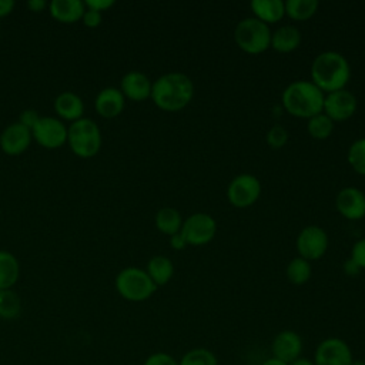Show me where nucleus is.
Returning a JSON list of instances; mask_svg holds the SVG:
<instances>
[{"instance_id": "obj_10", "label": "nucleus", "mask_w": 365, "mask_h": 365, "mask_svg": "<svg viewBox=\"0 0 365 365\" xmlns=\"http://www.w3.org/2000/svg\"><path fill=\"white\" fill-rule=\"evenodd\" d=\"M68 127L57 117L44 115L31 128L33 138L46 148H58L67 141Z\"/></svg>"}, {"instance_id": "obj_19", "label": "nucleus", "mask_w": 365, "mask_h": 365, "mask_svg": "<svg viewBox=\"0 0 365 365\" xmlns=\"http://www.w3.org/2000/svg\"><path fill=\"white\" fill-rule=\"evenodd\" d=\"M50 14L61 23H74L83 17L86 4L81 0H51Z\"/></svg>"}, {"instance_id": "obj_4", "label": "nucleus", "mask_w": 365, "mask_h": 365, "mask_svg": "<svg viewBox=\"0 0 365 365\" xmlns=\"http://www.w3.org/2000/svg\"><path fill=\"white\" fill-rule=\"evenodd\" d=\"M67 141L78 157H93L101 148V131L97 123L88 117H81L68 125Z\"/></svg>"}, {"instance_id": "obj_34", "label": "nucleus", "mask_w": 365, "mask_h": 365, "mask_svg": "<svg viewBox=\"0 0 365 365\" xmlns=\"http://www.w3.org/2000/svg\"><path fill=\"white\" fill-rule=\"evenodd\" d=\"M81 20H83L84 26H87V27H97V26H100L101 20H103V13L98 10L86 7Z\"/></svg>"}, {"instance_id": "obj_8", "label": "nucleus", "mask_w": 365, "mask_h": 365, "mask_svg": "<svg viewBox=\"0 0 365 365\" xmlns=\"http://www.w3.org/2000/svg\"><path fill=\"white\" fill-rule=\"evenodd\" d=\"M261 195V182L252 174H238L227 187V198L237 208L251 207Z\"/></svg>"}, {"instance_id": "obj_18", "label": "nucleus", "mask_w": 365, "mask_h": 365, "mask_svg": "<svg viewBox=\"0 0 365 365\" xmlns=\"http://www.w3.org/2000/svg\"><path fill=\"white\" fill-rule=\"evenodd\" d=\"M54 111L58 117L73 123L83 117L84 103L74 91H61L54 98Z\"/></svg>"}, {"instance_id": "obj_1", "label": "nucleus", "mask_w": 365, "mask_h": 365, "mask_svg": "<svg viewBox=\"0 0 365 365\" xmlns=\"http://www.w3.org/2000/svg\"><path fill=\"white\" fill-rule=\"evenodd\" d=\"M150 97L158 108L164 111H178L191 103L194 97V83L184 73H165L153 81Z\"/></svg>"}, {"instance_id": "obj_42", "label": "nucleus", "mask_w": 365, "mask_h": 365, "mask_svg": "<svg viewBox=\"0 0 365 365\" xmlns=\"http://www.w3.org/2000/svg\"><path fill=\"white\" fill-rule=\"evenodd\" d=\"M261 365H288V364H285V362H282V361H279V359H277V358H268V359H265Z\"/></svg>"}, {"instance_id": "obj_23", "label": "nucleus", "mask_w": 365, "mask_h": 365, "mask_svg": "<svg viewBox=\"0 0 365 365\" xmlns=\"http://www.w3.org/2000/svg\"><path fill=\"white\" fill-rule=\"evenodd\" d=\"M20 274V265L17 258L6 251L0 250V289H11L17 282Z\"/></svg>"}, {"instance_id": "obj_28", "label": "nucleus", "mask_w": 365, "mask_h": 365, "mask_svg": "<svg viewBox=\"0 0 365 365\" xmlns=\"http://www.w3.org/2000/svg\"><path fill=\"white\" fill-rule=\"evenodd\" d=\"M21 312V299L13 289H0V318L14 319Z\"/></svg>"}, {"instance_id": "obj_24", "label": "nucleus", "mask_w": 365, "mask_h": 365, "mask_svg": "<svg viewBox=\"0 0 365 365\" xmlns=\"http://www.w3.org/2000/svg\"><path fill=\"white\" fill-rule=\"evenodd\" d=\"M155 227L165 235H174L180 232L182 227L181 214L173 207H163L155 214Z\"/></svg>"}, {"instance_id": "obj_13", "label": "nucleus", "mask_w": 365, "mask_h": 365, "mask_svg": "<svg viewBox=\"0 0 365 365\" xmlns=\"http://www.w3.org/2000/svg\"><path fill=\"white\" fill-rule=\"evenodd\" d=\"M304 342L298 332L291 329H284L278 332L271 344L272 358H277L285 364H291L297 358L302 356Z\"/></svg>"}, {"instance_id": "obj_41", "label": "nucleus", "mask_w": 365, "mask_h": 365, "mask_svg": "<svg viewBox=\"0 0 365 365\" xmlns=\"http://www.w3.org/2000/svg\"><path fill=\"white\" fill-rule=\"evenodd\" d=\"M288 365H315V364H314L312 359H309V358H307V356H299V358H297L295 361H292V362L288 364Z\"/></svg>"}, {"instance_id": "obj_27", "label": "nucleus", "mask_w": 365, "mask_h": 365, "mask_svg": "<svg viewBox=\"0 0 365 365\" xmlns=\"http://www.w3.org/2000/svg\"><path fill=\"white\" fill-rule=\"evenodd\" d=\"M178 365H218L215 354L204 346L188 349L180 359Z\"/></svg>"}, {"instance_id": "obj_35", "label": "nucleus", "mask_w": 365, "mask_h": 365, "mask_svg": "<svg viewBox=\"0 0 365 365\" xmlns=\"http://www.w3.org/2000/svg\"><path fill=\"white\" fill-rule=\"evenodd\" d=\"M38 118H40V115L37 114L36 110H24V111L20 113L19 121L31 130Z\"/></svg>"}, {"instance_id": "obj_39", "label": "nucleus", "mask_w": 365, "mask_h": 365, "mask_svg": "<svg viewBox=\"0 0 365 365\" xmlns=\"http://www.w3.org/2000/svg\"><path fill=\"white\" fill-rule=\"evenodd\" d=\"M359 271H361V268L349 258V259H346L345 262H344V272L346 274V275H351V277H354V275H356V274H359Z\"/></svg>"}, {"instance_id": "obj_9", "label": "nucleus", "mask_w": 365, "mask_h": 365, "mask_svg": "<svg viewBox=\"0 0 365 365\" xmlns=\"http://www.w3.org/2000/svg\"><path fill=\"white\" fill-rule=\"evenodd\" d=\"M354 359L352 351L346 341L338 336L322 339L314 352L315 365H351Z\"/></svg>"}, {"instance_id": "obj_38", "label": "nucleus", "mask_w": 365, "mask_h": 365, "mask_svg": "<svg viewBox=\"0 0 365 365\" xmlns=\"http://www.w3.org/2000/svg\"><path fill=\"white\" fill-rule=\"evenodd\" d=\"M16 6L14 0H0V17H4L13 11Z\"/></svg>"}, {"instance_id": "obj_37", "label": "nucleus", "mask_w": 365, "mask_h": 365, "mask_svg": "<svg viewBox=\"0 0 365 365\" xmlns=\"http://www.w3.org/2000/svg\"><path fill=\"white\" fill-rule=\"evenodd\" d=\"M170 245H171V248L180 251V250H184L187 247V242H185L184 237L181 235V232H177V234L170 237Z\"/></svg>"}, {"instance_id": "obj_3", "label": "nucleus", "mask_w": 365, "mask_h": 365, "mask_svg": "<svg viewBox=\"0 0 365 365\" xmlns=\"http://www.w3.org/2000/svg\"><path fill=\"white\" fill-rule=\"evenodd\" d=\"M325 94L311 80H295L282 91V106L294 117L311 118L322 113Z\"/></svg>"}, {"instance_id": "obj_33", "label": "nucleus", "mask_w": 365, "mask_h": 365, "mask_svg": "<svg viewBox=\"0 0 365 365\" xmlns=\"http://www.w3.org/2000/svg\"><path fill=\"white\" fill-rule=\"evenodd\" d=\"M351 259L361 268L365 269V237L358 240L351 251Z\"/></svg>"}, {"instance_id": "obj_14", "label": "nucleus", "mask_w": 365, "mask_h": 365, "mask_svg": "<svg viewBox=\"0 0 365 365\" xmlns=\"http://www.w3.org/2000/svg\"><path fill=\"white\" fill-rule=\"evenodd\" d=\"M335 207L346 220H362L365 217V194L356 187H345L336 194Z\"/></svg>"}, {"instance_id": "obj_21", "label": "nucleus", "mask_w": 365, "mask_h": 365, "mask_svg": "<svg viewBox=\"0 0 365 365\" xmlns=\"http://www.w3.org/2000/svg\"><path fill=\"white\" fill-rule=\"evenodd\" d=\"M250 6L254 17L265 24L277 23L285 16V4L281 0H252Z\"/></svg>"}, {"instance_id": "obj_15", "label": "nucleus", "mask_w": 365, "mask_h": 365, "mask_svg": "<svg viewBox=\"0 0 365 365\" xmlns=\"http://www.w3.org/2000/svg\"><path fill=\"white\" fill-rule=\"evenodd\" d=\"M33 140L31 130L20 121L11 123L4 127L0 134V147L6 154L17 155L26 151Z\"/></svg>"}, {"instance_id": "obj_16", "label": "nucleus", "mask_w": 365, "mask_h": 365, "mask_svg": "<svg viewBox=\"0 0 365 365\" xmlns=\"http://www.w3.org/2000/svg\"><path fill=\"white\" fill-rule=\"evenodd\" d=\"M151 87L153 81L144 73L137 70L125 73L120 83V90L124 97L134 101H143L148 98L151 96Z\"/></svg>"}, {"instance_id": "obj_7", "label": "nucleus", "mask_w": 365, "mask_h": 365, "mask_svg": "<svg viewBox=\"0 0 365 365\" xmlns=\"http://www.w3.org/2000/svg\"><path fill=\"white\" fill-rule=\"evenodd\" d=\"M180 232L187 245H205L214 238L217 232V222L207 212H194L182 221Z\"/></svg>"}, {"instance_id": "obj_6", "label": "nucleus", "mask_w": 365, "mask_h": 365, "mask_svg": "<svg viewBox=\"0 0 365 365\" xmlns=\"http://www.w3.org/2000/svg\"><path fill=\"white\" fill-rule=\"evenodd\" d=\"M115 289L124 299L131 302H141L148 299L155 292L157 285L148 277L145 269L127 267L117 274Z\"/></svg>"}, {"instance_id": "obj_43", "label": "nucleus", "mask_w": 365, "mask_h": 365, "mask_svg": "<svg viewBox=\"0 0 365 365\" xmlns=\"http://www.w3.org/2000/svg\"><path fill=\"white\" fill-rule=\"evenodd\" d=\"M351 365H365V359H352V362H351Z\"/></svg>"}, {"instance_id": "obj_25", "label": "nucleus", "mask_w": 365, "mask_h": 365, "mask_svg": "<svg viewBox=\"0 0 365 365\" xmlns=\"http://www.w3.org/2000/svg\"><path fill=\"white\" fill-rule=\"evenodd\" d=\"M285 16L292 20L304 21L311 19L318 10V0H287L285 3Z\"/></svg>"}, {"instance_id": "obj_20", "label": "nucleus", "mask_w": 365, "mask_h": 365, "mask_svg": "<svg viewBox=\"0 0 365 365\" xmlns=\"http://www.w3.org/2000/svg\"><path fill=\"white\" fill-rule=\"evenodd\" d=\"M301 31L291 24L281 26L271 34V47L279 53H291L301 44Z\"/></svg>"}, {"instance_id": "obj_26", "label": "nucleus", "mask_w": 365, "mask_h": 365, "mask_svg": "<svg viewBox=\"0 0 365 365\" xmlns=\"http://www.w3.org/2000/svg\"><path fill=\"white\" fill-rule=\"evenodd\" d=\"M311 274H312L311 262L301 257L292 258L288 262L287 269H285L287 279L294 285H304L311 278Z\"/></svg>"}, {"instance_id": "obj_22", "label": "nucleus", "mask_w": 365, "mask_h": 365, "mask_svg": "<svg viewBox=\"0 0 365 365\" xmlns=\"http://www.w3.org/2000/svg\"><path fill=\"white\" fill-rule=\"evenodd\" d=\"M145 272L157 287L165 285L174 275V264L165 255H154L147 262Z\"/></svg>"}, {"instance_id": "obj_12", "label": "nucleus", "mask_w": 365, "mask_h": 365, "mask_svg": "<svg viewBox=\"0 0 365 365\" xmlns=\"http://www.w3.org/2000/svg\"><path fill=\"white\" fill-rule=\"evenodd\" d=\"M358 107L356 97L346 88L325 94L322 113L332 121H345L351 118Z\"/></svg>"}, {"instance_id": "obj_40", "label": "nucleus", "mask_w": 365, "mask_h": 365, "mask_svg": "<svg viewBox=\"0 0 365 365\" xmlns=\"http://www.w3.org/2000/svg\"><path fill=\"white\" fill-rule=\"evenodd\" d=\"M27 6H29V9L33 10V11H41L47 4H46L44 0H29V1H27Z\"/></svg>"}, {"instance_id": "obj_31", "label": "nucleus", "mask_w": 365, "mask_h": 365, "mask_svg": "<svg viewBox=\"0 0 365 365\" xmlns=\"http://www.w3.org/2000/svg\"><path fill=\"white\" fill-rule=\"evenodd\" d=\"M265 140L268 143V145L274 150H279L282 148L287 141H288V133L287 130L282 127V125H272L268 131H267V135H265Z\"/></svg>"}, {"instance_id": "obj_30", "label": "nucleus", "mask_w": 365, "mask_h": 365, "mask_svg": "<svg viewBox=\"0 0 365 365\" xmlns=\"http://www.w3.org/2000/svg\"><path fill=\"white\" fill-rule=\"evenodd\" d=\"M346 160L355 173L365 175V138H358L349 145Z\"/></svg>"}, {"instance_id": "obj_2", "label": "nucleus", "mask_w": 365, "mask_h": 365, "mask_svg": "<svg viewBox=\"0 0 365 365\" xmlns=\"http://www.w3.org/2000/svg\"><path fill=\"white\" fill-rule=\"evenodd\" d=\"M351 77V67L345 56L338 51H322L311 64V81L324 93L345 88Z\"/></svg>"}, {"instance_id": "obj_32", "label": "nucleus", "mask_w": 365, "mask_h": 365, "mask_svg": "<svg viewBox=\"0 0 365 365\" xmlns=\"http://www.w3.org/2000/svg\"><path fill=\"white\" fill-rule=\"evenodd\" d=\"M143 365H178V359L167 352H154L145 358Z\"/></svg>"}, {"instance_id": "obj_36", "label": "nucleus", "mask_w": 365, "mask_h": 365, "mask_svg": "<svg viewBox=\"0 0 365 365\" xmlns=\"http://www.w3.org/2000/svg\"><path fill=\"white\" fill-rule=\"evenodd\" d=\"M84 4H86V7H90V9L98 10V11H104L114 4V0H86Z\"/></svg>"}, {"instance_id": "obj_11", "label": "nucleus", "mask_w": 365, "mask_h": 365, "mask_svg": "<svg viewBox=\"0 0 365 365\" xmlns=\"http://www.w3.org/2000/svg\"><path fill=\"white\" fill-rule=\"evenodd\" d=\"M328 248V235L318 225H307L302 228L297 237V251L298 257L307 261L319 259Z\"/></svg>"}, {"instance_id": "obj_29", "label": "nucleus", "mask_w": 365, "mask_h": 365, "mask_svg": "<svg viewBox=\"0 0 365 365\" xmlns=\"http://www.w3.org/2000/svg\"><path fill=\"white\" fill-rule=\"evenodd\" d=\"M307 130L312 138L327 140L334 131V121L324 113H319V114L308 118Z\"/></svg>"}, {"instance_id": "obj_17", "label": "nucleus", "mask_w": 365, "mask_h": 365, "mask_svg": "<svg viewBox=\"0 0 365 365\" xmlns=\"http://www.w3.org/2000/svg\"><path fill=\"white\" fill-rule=\"evenodd\" d=\"M125 106V97L117 87H104L98 91L94 100L96 111L104 118L117 117Z\"/></svg>"}, {"instance_id": "obj_5", "label": "nucleus", "mask_w": 365, "mask_h": 365, "mask_svg": "<svg viewBox=\"0 0 365 365\" xmlns=\"http://www.w3.org/2000/svg\"><path fill=\"white\" fill-rule=\"evenodd\" d=\"M271 34L268 24L255 17L240 20L234 29L237 46L248 54H259L271 47Z\"/></svg>"}]
</instances>
